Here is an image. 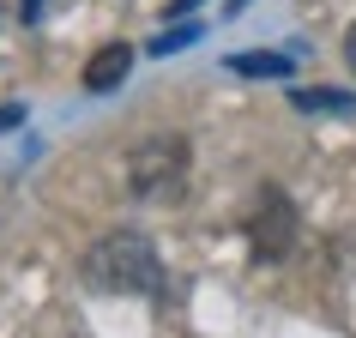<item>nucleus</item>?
<instances>
[{"instance_id":"nucleus-1","label":"nucleus","mask_w":356,"mask_h":338,"mask_svg":"<svg viewBox=\"0 0 356 338\" xmlns=\"http://www.w3.org/2000/svg\"><path fill=\"white\" fill-rule=\"evenodd\" d=\"M79 278L97 296H163V260L139 230H109L103 242H91L79 260Z\"/></svg>"},{"instance_id":"nucleus-2","label":"nucleus","mask_w":356,"mask_h":338,"mask_svg":"<svg viewBox=\"0 0 356 338\" xmlns=\"http://www.w3.org/2000/svg\"><path fill=\"white\" fill-rule=\"evenodd\" d=\"M127 193L133 200H151V206H169L188 193V139L181 133H151L127 151Z\"/></svg>"},{"instance_id":"nucleus-3","label":"nucleus","mask_w":356,"mask_h":338,"mask_svg":"<svg viewBox=\"0 0 356 338\" xmlns=\"http://www.w3.org/2000/svg\"><path fill=\"white\" fill-rule=\"evenodd\" d=\"M242 230H248V248H254V260H260V266L284 260V254L296 248V206H290V193L260 188V193H254V206H248V218H242Z\"/></svg>"},{"instance_id":"nucleus-4","label":"nucleus","mask_w":356,"mask_h":338,"mask_svg":"<svg viewBox=\"0 0 356 338\" xmlns=\"http://www.w3.org/2000/svg\"><path fill=\"white\" fill-rule=\"evenodd\" d=\"M127 73H133V49L127 42H103V49L85 61V91H115Z\"/></svg>"},{"instance_id":"nucleus-5","label":"nucleus","mask_w":356,"mask_h":338,"mask_svg":"<svg viewBox=\"0 0 356 338\" xmlns=\"http://www.w3.org/2000/svg\"><path fill=\"white\" fill-rule=\"evenodd\" d=\"M229 73L242 79H290V55H272V49H254V55H229Z\"/></svg>"},{"instance_id":"nucleus-6","label":"nucleus","mask_w":356,"mask_h":338,"mask_svg":"<svg viewBox=\"0 0 356 338\" xmlns=\"http://www.w3.org/2000/svg\"><path fill=\"white\" fill-rule=\"evenodd\" d=\"M290 103H296V109H308V115H350L356 109V97L350 91H290Z\"/></svg>"},{"instance_id":"nucleus-7","label":"nucleus","mask_w":356,"mask_h":338,"mask_svg":"<svg viewBox=\"0 0 356 338\" xmlns=\"http://www.w3.org/2000/svg\"><path fill=\"white\" fill-rule=\"evenodd\" d=\"M193 37H200V24H181V31H169V37H157V42H151V55H169V49H188Z\"/></svg>"},{"instance_id":"nucleus-8","label":"nucleus","mask_w":356,"mask_h":338,"mask_svg":"<svg viewBox=\"0 0 356 338\" xmlns=\"http://www.w3.org/2000/svg\"><path fill=\"white\" fill-rule=\"evenodd\" d=\"M24 121V103H0V133H13Z\"/></svg>"},{"instance_id":"nucleus-9","label":"nucleus","mask_w":356,"mask_h":338,"mask_svg":"<svg viewBox=\"0 0 356 338\" xmlns=\"http://www.w3.org/2000/svg\"><path fill=\"white\" fill-rule=\"evenodd\" d=\"M344 61H350V73H356V31L344 37Z\"/></svg>"},{"instance_id":"nucleus-10","label":"nucleus","mask_w":356,"mask_h":338,"mask_svg":"<svg viewBox=\"0 0 356 338\" xmlns=\"http://www.w3.org/2000/svg\"><path fill=\"white\" fill-rule=\"evenodd\" d=\"M193 6H200V0H175V6H169V13H175V19H181V13H193Z\"/></svg>"},{"instance_id":"nucleus-11","label":"nucleus","mask_w":356,"mask_h":338,"mask_svg":"<svg viewBox=\"0 0 356 338\" xmlns=\"http://www.w3.org/2000/svg\"><path fill=\"white\" fill-rule=\"evenodd\" d=\"M37 6H42V0H19V13H24V19H37Z\"/></svg>"},{"instance_id":"nucleus-12","label":"nucleus","mask_w":356,"mask_h":338,"mask_svg":"<svg viewBox=\"0 0 356 338\" xmlns=\"http://www.w3.org/2000/svg\"><path fill=\"white\" fill-rule=\"evenodd\" d=\"M242 6H248V0H229V13H242Z\"/></svg>"}]
</instances>
